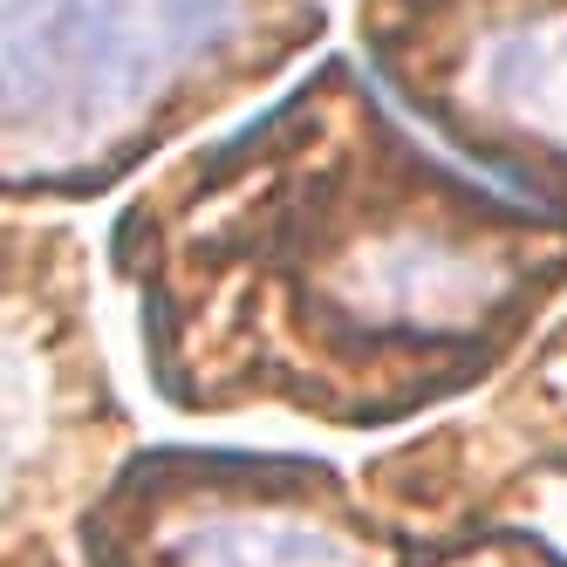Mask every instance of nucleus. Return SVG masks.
<instances>
[{
  "label": "nucleus",
  "instance_id": "2",
  "mask_svg": "<svg viewBox=\"0 0 567 567\" xmlns=\"http://www.w3.org/2000/svg\"><path fill=\"white\" fill-rule=\"evenodd\" d=\"M315 0H0L8 206H90L321 42Z\"/></svg>",
  "mask_w": 567,
  "mask_h": 567
},
{
  "label": "nucleus",
  "instance_id": "3",
  "mask_svg": "<svg viewBox=\"0 0 567 567\" xmlns=\"http://www.w3.org/2000/svg\"><path fill=\"white\" fill-rule=\"evenodd\" d=\"M90 567H424L444 540L377 513L321 458L137 452L75 519Z\"/></svg>",
  "mask_w": 567,
  "mask_h": 567
},
{
  "label": "nucleus",
  "instance_id": "4",
  "mask_svg": "<svg viewBox=\"0 0 567 567\" xmlns=\"http://www.w3.org/2000/svg\"><path fill=\"white\" fill-rule=\"evenodd\" d=\"M362 49L452 165L567 226V0H362Z\"/></svg>",
  "mask_w": 567,
  "mask_h": 567
},
{
  "label": "nucleus",
  "instance_id": "5",
  "mask_svg": "<svg viewBox=\"0 0 567 567\" xmlns=\"http://www.w3.org/2000/svg\"><path fill=\"white\" fill-rule=\"evenodd\" d=\"M424 567H567V554H554L534 534H478V540H444Z\"/></svg>",
  "mask_w": 567,
  "mask_h": 567
},
{
  "label": "nucleus",
  "instance_id": "1",
  "mask_svg": "<svg viewBox=\"0 0 567 567\" xmlns=\"http://www.w3.org/2000/svg\"><path fill=\"white\" fill-rule=\"evenodd\" d=\"M151 383L192 417L390 431L465 396L567 288V226L437 157L329 55L110 233Z\"/></svg>",
  "mask_w": 567,
  "mask_h": 567
}]
</instances>
